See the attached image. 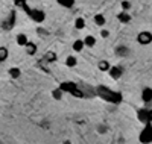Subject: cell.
<instances>
[{
    "mask_svg": "<svg viewBox=\"0 0 152 144\" xmlns=\"http://www.w3.org/2000/svg\"><path fill=\"white\" fill-rule=\"evenodd\" d=\"M24 52H26L28 55H31V56H32V55H35V53H37V46H35L34 43H31V41H29V43L26 44V47H24Z\"/></svg>",
    "mask_w": 152,
    "mask_h": 144,
    "instance_id": "8fae6325",
    "label": "cell"
},
{
    "mask_svg": "<svg viewBox=\"0 0 152 144\" xmlns=\"http://www.w3.org/2000/svg\"><path fill=\"white\" fill-rule=\"evenodd\" d=\"M15 43L20 46V47H26V44L29 43V38L26 33H17L15 35Z\"/></svg>",
    "mask_w": 152,
    "mask_h": 144,
    "instance_id": "3957f363",
    "label": "cell"
},
{
    "mask_svg": "<svg viewBox=\"0 0 152 144\" xmlns=\"http://www.w3.org/2000/svg\"><path fill=\"white\" fill-rule=\"evenodd\" d=\"M142 99H143V102H151L152 100V88H145L143 89V93H142Z\"/></svg>",
    "mask_w": 152,
    "mask_h": 144,
    "instance_id": "ba28073f",
    "label": "cell"
},
{
    "mask_svg": "<svg viewBox=\"0 0 152 144\" xmlns=\"http://www.w3.org/2000/svg\"><path fill=\"white\" fill-rule=\"evenodd\" d=\"M97 67H99L100 70H102V71H108V70H110V64H108L107 61H99Z\"/></svg>",
    "mask_w": 152,
    "mask_h": 144,
    "instance_id": "5bb4252c",
    "label": "cell"
},
{
    "mask_svg": "<svg viewBox=\"0 0 152 144\" xmlns=\"http://www.w3.org/2000/svg\"><path fill=\"white\" fill-rule=\"evenodd\" d=\"M108 74L113 77V79H120L122 74H123V70L120 67H117V65H113V67H110V70H108Z\"/></svg>",
    "mask_w": 152,
    "mask_h": 144,
    "instance_id": "7a4b0ae2",
    "label": "cell"
},
{
    "mask_svg": "<svg viewBox=\"0 0 152 144\" xmlns=\"http://www.w3.org/2000/svg\"><path fill=\"white\" fill-rule=\"evenodd\" d=\"M66 65L67 67H76V65H78V58L76 56H73V55H70V56H67L66 58Z\"/></svg>",
    "mask_w": 152,
    "mask_h": 144,
    "instance_id": "30bf717a",
    "label": "cell"
},
{
    "mask_svg": "<svg viewBox=\"0 0 152 144\" xmlns=\"http://www.w3.org/2000/svg\"><path fill=\"white\" fill-rule=\"evenodd\" d=\"M46 59L50 61V62H53V61L56 59V55L53 53V52H49V53H46Z\"/></svg>",
    "mask_w": 152,
    "mask_h": 144,
    "instance_id": "2e32d148",
    "label": "cell"
},
{
    "mask_svg": "<svg viewBox=\"0 0 152 144\" xmlns=\"http://www.w3.org/2000/svg\"><path fill=\"white\" fill-rule=\"evenodd\" d=\"M75 2H76V0H56V3L61 6V8H72L73 5H75Z\"/></svg>",
    "mask_w": 152,
    "mask_h": 144,
    "instance_id": "7c38bea8",
    "label": "cell"
},
{
    "mask_svg": "<svg viewBox=\"0 0 152 144\" xmlns=\"http://www.w3.org/2000/svg\"><path fill=\"white\" fill-rule=\"evenodd\" d=\"M82 41H84V46L85 47H94L96 43H97L94 35H85V38H82Z\"/></svg>",
    "mask_w": 152,
    "mask_h": 144,
    "instance_id": "277c9868",
    "label": "cell"
},
{
    "mask_svg": "<svg viewBox=\"0 0 152 144\" xmlns=\"http://www.w3.org/2000/svg\"><path fill=\"white\" fill-rule=\"evenodd\" d=\"M137 41H138V44H142V46L151 44L152 43V32H149V31L140 32V33L137 35Z\"/></svg>",
    "mask_w": 152,
    "mask_h": 144,
    "instance_id": "6da1fadb",
    "label": "cell"
},
{
    "mask_svg": "<svg viewBox=\"0 0 152 144\" xmlns=\"http://www.w3.org/2000/svg\"><path fill=\"white\" fill-rule=\"evenodd\" d=\"M72 47H73V50L76 52V53H79V52H82L84 50V41L81 40V38H78V40H75L73 41V44H72Z\"/></svg>",
    "mask_w": 152,
    "mask_h": 144,
    "instance_id": "52a82bcc",
    "label": "cell"
},
{
    "mask_svg": "<svg viewBox=\"0 0 152 144\" xmlns=\"http://www.w3.org/2000/svg\"><path fill=\"white\" fill-rule=\"evenodd\" d=\"M117 18H119L122 23H125V24H128V23L131 21V15L128 14V11H122L120 14L117 15Z\"/></svg>",
    "mask_w": 152,
    "mask_h": 144,
    "instance_id": "9c48e42d",
    "label": "cell"
},
{
    "mask_svg": "<svg viewBox=\"0 0 152 144\" xmlns=\"http://www.w3.org/2000/svg\"><path fill=\"white\" fill-rule=\"evenodd\" d=\"M93 20H94V24H96V26H99V28L104 29V26H105V23H107V18H105L104 14H96V15L93 17Z\"/></svg>",
    "mask_w": 152,
    "mask_h": 144,
    "instance_id": "8992f818",
    "label": "cell"
},
{
    "mask_svg": "<svg viewBox=\"0 0 152 144\" xmlns=\"http://www.w3.org/2000/svg\"><path fill=\"white\" fill-rule=\"evenodd\" d=\"M20 74H21L20 68H17V67H12V68H9V76H11V77H14V79H17V77H20Z\"/></svg>",
    "mask_w": 152,
    "mask_h": 144,
    "instance_id": "4fadbf2b",
    "label": "cell"
},
{
    "mask_svg": "<svg viewBox=\"0 0 152 144\" xmlns=\"http://www.w3.org/2000/svg\"><path fill=\"white\" fill-rule=\"evenodd\" d=\"M8 58V49L6 47H0V61H5Z\"/></svg>",
    "mask_w": 152,
    "mask_h": 144,
    "instance_id": "9a60e30c",
    "label": "cell"
},
{
    "mask_svg": "<svg viewBox=\"0 0 152 144\" xmlns=\"http://www.w3.org/2000/svg\"><path fill=\"white\" fill-rule=\"evenodd\" d=\"M100 36H102V38H108L110 36V31L108 29H102V31H100Z\"/></svg>",
    "mask_w": 152,
    "mask_h": 144,
    "instance_id": "e0dca14e",
    "label": "cell"
},
{
    "mask_svg": "<svg viewBox=\"0 0 152 144\" xmlns=\"http://www.w3.org/2000/svg\"><path fill=\"white\" fill-rule=\"evenodd\" d=\"M73 28H75L76 31H84V29H85V18L76 17V18H75V23H73Z\"/></svg>",
    "mask_w": 152,
    "mask_h": 144,
    "instance_id": "5b68a950",
    "label": "cell"
}]
</instances>
